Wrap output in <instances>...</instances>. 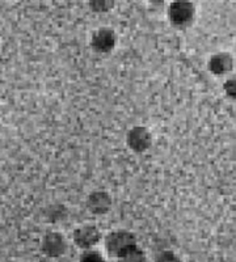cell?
Instances as JSON below:
<instances>
[{
    "mask_svg": "<svg viewBox=\"0 0 236 262\" xmlns=\"http://www.w3.org/2000/svg\"><path fill=\"white\" fill-rule=\"evenodd\" d=\"M80 262H106L102 254L97 250H84L80 256Z\"/></svg>",
    "mask_w": 236,
    "mask_h": 262,
    "instance_id": "30bf717a",
    "label": "cell"
},
{
    "mask_svg": "<svg viewBox=\"0 0 236 262\" xmlns=\"http://www.w3.org/2000/svg\"><path fill=\"white\" fill-rule=\"evenodd\" d=\"M112 196L108 191L95 190L88 195L87 209L95 215H104L111 210Z\"/></svg>",
    "mask_w": 236,
    "mask_h": 262,
    "instance_id": "52a82bcc",
    "label": "cell"
},
{
    "mask_svg": "<svg viewBox=\"0 0 236 262\" xmlns=\"http://www.w3.org/2000/svg\"><path fill=\"white\" fill-rule=\"evenodd\" d=\"M58 262H72V261L70 258H65V257H62V258L58 259Z\"/></svg>",
    "mask_w": 236,
    "mask_h": 262,
    "instance_id": "5bb4252c",
    "label": "cell"
},
{
    "mask_svg": "<svg viewBox=\"0 0 236 262\" xmlns=\"http://www.w3.org/2000/svg\"><path fill=\"white\" fill-rule=\"evenodd\" d=\"M39 248H41L42 253L49 258L59 259L65 257L67 249H69V244L62 233L48 232L41 238Z\"/></svg>",
    "mask_w": 236,
    "mask_h": 262,
    "instance_id": "3957f363",
    "label": "cell"
},
{
    "mask_svg": "<svg viewBox=\"0 0 236 262\" xmlns=\"http://www.w3.org/2000/svg\"><path fill=\"white\" fill-rule=\"evenodd\" d=\"M223 88L224 92H226V95H227L228 97H235V80H233V79H228V80L224 83Z\"/></svg>",
    "mask_w": 236,
    "mask_h": 262,
    "instance_id": "4fadbf2b",
    "label": "cell"
},
{
    "mask_svg": "<svg viewBox=\"0 0 236 262\" xmlns=\"http://www.w3.org/2000/svg\"><path fill=\"white\" fill-rule=\"evenodd\" d=\"M134 245H137V236L126 229H116L105 236V249L109 256L116 258Z\"/></svg>",
    "mask_w": 236,
    "mask_h": 262,
    "instance_id": "6da1fadb",
    "label": "cell"
},
{
    "mask_svg": "<svg viewBox=\"0 0 236 262\" xmlns=\"http://www.w3.org/2000/svg\"><path fill=\"white\" fill-rule=\"evenodd\" d=\"M117 43V36L114 30L109 28H100L92 34L91 46L96 53L106 54L111 53Z\"/></svg>",
    "mask_w": 236,
    "mask_h": 262,
    "instance_id": "8992f818",
    "label": "cell"
},
{
    "mask_svg": "<svg viewBox=\"0 0 236 262\" xmlns=\"http://www.w3.org/2000/svg\"><path fill=\"white\" fill-rule=\"evenodd\" d=\"M113 2H108V0H105V2H90V7L95 11V12H106L109 9L113 8Z\"/></svg>",
    "mask_w": 236,
    "mask_h": 262,
    "instance_id": "7c38bea8",
    "label": "cell"
},
{
    "mask_svg": "<svg viewBox=\"0 0 236 262\" xmlns=\"http://www.w3.org/2000/svg\"><path fill=\"white\" fill-rule=\"evenodd\" d=\"M168 16L176 28H188L193 23L196 16V7L195 4L186 0H176L174 3H170L169 9H168Z\"/></svg>",
    "mask_w": 236,
    "mask_h": 262,
    "instance_id": "7a4b0ae2",
    "label": "cell"
},
{
    "mask_svg": "<svg viewBox=\"0 0 236 262\" xmlns=\"http://www.w3.org/2000/svg\"><path fill=\"white\" fill-rule=\"evenodd\" d=\"M146 253L141 247H134L126 249L123 253L117 257V262H146Z\"/></svg>",
    "mask_w": 236,
    "mask_h": 262,
    "instance_id": "9c48e42d",
    "label": "cell"
},
{
    "mask_svg": "<svg viewBox=\"0 0 236 262\" xmlns=\"http://www.w3.org/2000/svg\"><path fill=\"white\" fill-rule=\"evenodd\" d=\"M155 262H181V259L172 250H163L156 256Z\"/></svg>",
    "mask_w": 236,
    "mask_h": 262,
    "instance_id": "8fae6325",
    "label": "cell"
},
{
    "mask_svg": "<svg viewBox=\"0 0 236 262\" xmlns=\"http://www.w3.org/2000/svg\"><path fill=\"white\" fill-rule=\"evenodd\" d=\"M233 59L228 53H218L209 60V70L217 76L226 75L232 70Z\"/></svg>",
    "mask_w": 236,
    "mask_h": 262,
    "instance_id": "ba28073f",
    "label": "cell"
},
{
    "mask_svg": "<svg viewBox=\"0 0 236 262\" xmlns=\"http://www.w3.org/2000/svg\"><path fill=\"white\" fill-rule=\"evenodd\" d=\"M75 245L83 250H90L101 240V231L93 224H83L72 233Z\"/></svg>",
    "mask_w": 236,
    "mask_h": 262,
    "instance_id": "277c9868",
    "label": "cell"
},
{
    "mask_svg": "<svg viewBox=\"0 0 236 262\" xmlns=\"http://www.w3.org/2000/svg\"><path fill=\"white\" fill-rule=\"evenodd\" d=\"M126 143L132 151L143 154L153 144V135L144 126H134L126 135Z\"/></svg>",
    "mask_w": 236,
    "mask_h": 262,
    "instance_id": "5b68a950",
    "label": "cell"
}]
</instances>
